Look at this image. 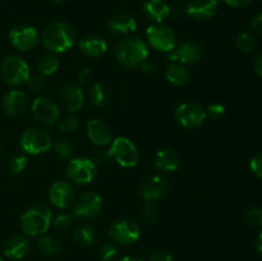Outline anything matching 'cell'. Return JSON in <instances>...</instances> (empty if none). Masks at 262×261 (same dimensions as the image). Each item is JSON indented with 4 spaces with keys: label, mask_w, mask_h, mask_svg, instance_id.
<instances>
[{
    "label": "cell",
    "mask_w": 262,
    "mask_h": 261,
    "mask_svg": "<svg viewBox=\"0 0 262 261\" xmlns=\"http://www.w3.org/2000/svg\"><path fill=\"white\" fill-rule=\"evenodd\" d=\"M37 248L46 256H55L60 252L61 245L58 240L50 235H40L37 241Z\"/></svg>",
    "instance_id": "cell-28"
},
{
    "label": "cell",
    "mask_w": 262,
    "mask_h": 261,
    "mask_svg": "<svg viewBox=\"0 0 262 261\" xmlns=\"http://www.w3.org/2000/svg\"><path fill=\"white\" fill-rule=\"evenodd\" d=\"M141 235L140 227L136 222L128 219H120L113 223L109 229V237L113 242L128 246L137 242Z\"/></svg>",
    "instance_id": "cell-8"
},
{
    "label": "cell",
    "mask_w": 262,
    "mask_h": 261,
    "mask_svg": "<svg viewBox=\"0 0 262 261\" xmlns=\"http://www.w3.org/2000/svg\"><path fill=\"white\" fill-rule=\"evenodd\" d=\"M38 72L42 76H51L59 68V60L55 55H43L38 61Z\"/></svg>",
    "instance_id": "cell-30"
},
{
    "label": "cell",
    "mask_w": 262,
    "mask_h": 261,
    "mask_svg": "<svg viewBox=\"0 0 262 261\" xmlns=\"http://www.w3.org/2000/svg\"><path fill=\"white\" fill-rule=\"evenodd\" d=\"M235 45H237V48L239 49L242 53L251 54L256 49L257 42H256V38L253 37L251 33L242 32L235 37Z\"/></svg>",
    "instance_id": "cell-31"
},
{
    "label": "cell",
    "mask_w": 262,
    "mask_h": 261,
    "mask_svg": "<svg viewBox=\"0 0 262 261\" xmlns=\"http://www.w3.org/2000/svg\"><path fill=\"white\" fill-rule=\"evenodd\" d=\"M118 261H143V260H141V258L138 257H135V256H124V257H122Z\"/></svg>",
    "instance_id": "cell-50"
},
{
    "label": "cell",
    "mask_w": 262,
    "mask_h": 261,
    "mask_svg": "<svg viewBox=\"0 0 262 261\" xmlns=\"http://www.w3.org/2000/svg\"><path fill=\"white\" fill-rule=\"evenodd\" d=\"M96 164L87 158H76L69 161L67 166V176L77 184H87L96 177Z\"/></svg>",
    "instance_id": "cell-9"
},
{
    "label": "cell",
    "mask_w": 262,
    "mask_h": 261,
    "mask_svg": "<svg viewBox=\"0 0 262 261\" xmlns=\"http://www.w3.org/2000/svg\"><path fill=\"white\" fill-rule=\"evenodd\" d=\"M225 4L230 5V7H235V8H242V7H247L250 5L253 0H223Z\"/></svg>",
    "instance_id": "cell-45"
},
{
    "label": "cell",
    "mask_w": 262,
    "mask_h": 261,
    "mask_svg": "<svg viewBox=\"0 0 262 261\" xmlns=\"http://www.w3.org/2000/svg\"><path fill=\"white\" fill-rule=\"evenodd\" d=\"M74 217L76 216H74L73 212H63V214H59L54 219V227L56 229H67V228H69L73 224Z\"/></svg>",
    "instance_id": "cell-36"
},
{
    "label": "cell",
    "mask_w": 262,
    "mask_h": 261,
    "mask_svg": "<svg viewBox=\"0 0 262 261\" xmlns=\"http://www.w3.org/2000/svg\"><path fill=\"white\" fill-rule=\"evenodd\" d=\"M255 71L256 73L258 74V76L261 77L262 78V54H260V55L256 58L255 60Z\"/></svg>",
    "instance_id": "cell-49"
},
{
    "label": "cell",
    "mask_w": 262,
    "mask_h": 261,
    "mask_svg": "<svg viewBox=\"0 0 262 261\" xmlns=\"http://www.w3.org/2000/svg\"><path fill=\"white\" fill-rule=\"evenodd\" d=\"M169 188L168 181L161 176H150L142 179L138 187L140 196L147 202L158 201L163 199Z\"/></svg>",
    "instance_id": "cell-12"
},
{
    "label": "cell",
    "mask_w": 262,
    "mask_h": 261,
    "mask_svg": "<svg viewBox=\"0 0 262 261\" xmlns=\"http://www.w3.org/2000/svg\"><path fill=\"white\" fill-rule=\"evenodd\" d=\"M60 99L67 110H69L72 113H76L83 105V91H82V89L78 84L68 83L61 89Z\"/></svg>",
    "instance_id": "cell-20"
},
{
    "label": "cell",
    "mask_w": 262,
    "mask_h": 261,
    "mask_svg": "<svg viewBox=\"0 0 262 261\" xmlns=\"http://www.w3.org/2000/svg\"><path fill=\"white\" fill-rule=\"evenodd\" d=\"M0 147H2V145H0Z\"/></svg>",
    "instance_id": "cell-54"
},
{
    "label": "cell",
    "mask_w": 262,
    "mask_h": 261,
    "mask_svg": "<svg viewBox=\"0 0 262 261\" xmlns=\"http://www.w3.org/2000/svg\"><path fill=\"white\" fill-rule=\"evenodd\" d=\"M90 101L95 106H105L110 100V91L104 83L96 82L91 86L89 91Z\"/></svg>",
    "instance_id": "cell-27"
},
{
    "label": "cell",
    "mask_w": 262,
    "mask_h": 261,
    "mask_svg": "<svg viewBox=\"0 0 262 261\" xmlns=\"http://www.w3.org/2000/svg\"><path fill=\"white\" fill-rule=\"evenodd\" d=\"M76 31L69 23L56 20L43 30L41 40L49 51L59 54L69 50L76 42Z\"/></svg>",
    "instance_id": "cell-1"
},
{
    "label": "cell",
    "mask_w": 262,
    "mask_h": 261,
    "mask_svg": "<svg viewBox=\"0 0 262 261\" xmlns=\"http://www.w3.org/2000/svg\"><path fill=\"white\" fill-rule=\"evenodd\" d=\"M102 199L96 192H84L77 199L73 207L74 216L89 220L94 219L101 212Z\"/></svg>",
    "instance_id": "cell-11"
},
{
    "label": "cell",
    "mask_w": 262,
    "mask_h": 261,
    "mask_svg": "<svg viewBox=\"0 0 262 261\" xmlns=\"http://www.w3.org/2000/svg\"><path fill=\"white\" fill-rule=\"evenodd\" d=\"M107 28L114 35H129L137 28V20L128 13H117L107 22Z\"/></svg>",
    "instance_id": "cell-21"
},
{
    "label": "cell",
    "mask_w": 262,
    "mask_h": 261,
    "mask_svg": "<svg viewBox=\"0 0 262 261\" xmlns=\"http://www.w3.org/2000/svg\"><path fill=\"white\" fill-rule=\"evenodd\" d=\"M147 42L154 50L160 53H170L176 48L177 37L174 31L164 23H155L146 30Z\"/></svg>",
    "instance_id": "cell-6"
},
{
    "label": "cell",
    "mask_w": 262,
    "mask_h": 261,
    "mask_svg": "<svg viewBox=\"0 0 262 261\" xmlns=\"http://www.w3.org/2000/svg\"><path fill=\"white\" fill-rule=\"evenodd\" d=\"M225 114V107L222 104H211L206 109V117L211 118V119H220L222 117H224Z\"/></svg>",
    "instance_id": "cell-40"
},
{
    "label": "cell",
    "mask_w": 262,
    "mask_h": 261,
    "mask_svg": "<svg viewBox=\"0 0 262 261\" xmlns=\"http://www.w3.org/2000/svg\"><path fill=\"white\" fill-rule=\"evenodd\" d=\"M87 137L90 138L94 145L97 146H106L112 141V132L110 128L107 127L106 123H104L100 119H91L89 120L86 127Z\"/></svg>",
    "instance_id": "cell-19"
},
{
    "label": "cell",
    "mask_w": 262,
    "mask_h": 261,
    "mask_svg": "<svg viewBox=\"0 0 262 261\" xmlns=\"http://www.w3.org/2000/svg\"><path fill=\"white\" fill-rule=\"evenodd\" d=\"M90 76H91V69L84 68L83 71H81V73H79V76H78L79 82H81V83H84V82L90 78Z\"/></svg>",
    "instance_id": "cell-47"
},
{
    "label": "cell",
    "mask_w": 262,
    "mask_h": 261,
    "mask_svg": "<svg viewBox=\"0 0 262 261\" xmlns=\"http://www.w3.org/2000/svg\"><path fill=\"white\" fill-rule=\"evenodd\" d=\"M250 168L256 177L262 178V151L256 154V155L251 159Z\"/></svg>",
    "instance_id": "cell-41"
},
{
    "label": "cell",
    "mask_w": 262,
    "mask_h": 261,
    "mask_svg": "<svg viewBox=\"0 0 262 261\" xmlns=\"http://www.w3.org/2000/svg\"><path fill=\"white\" fill-rule=\"evenodd\" d=\"M110 158L123 168H133L140 160V154L135 143L127 137H117L109 148Z\"/></svg>",
    "instance_id": "cell-7"
},
{
    "label": "cell",
    "mask_w": 262,
    "mask_h": 261,
    "mask_svg": "<svg viewBox=\"0 0 262 261\" xmlns=\"http://www.w3.org/2000/svg\"><path fill=\"white\" fill-rule=\"evenodd\" d=\"M9 41L18 50H32L38 42V33L32 26H17L10 30Z\"/></svg>",
    "instance_id": "cell-14"
},
{
    "label": "cell",
    "mask_w": 262,
    "mask_h": 261,
    "mask_svg": "<svg viewBox=\"0 0 262 261\" xmlns=\"http://www.w3.org/2000/svg\"><path fill=\"white\" fill-rule=\"evenodd\" d=\"M55 3H58V4H61V3H66L67 0H54Z\"/></svg>",
    "instance_id": "cell-51"
},
{
    "label": "cell",
    "mask_w": 262,
    "mask_h": 261,
    "mask_svg": "<svg viewBox=\"0 0 262 261\" xmlns=\"http://www.w3.org/2000/svg\"><path fill=\"white\" fill-rule=\"evenodd\" d=\"M49 199H50L51 204L55 207H58V209H66L74 200L73 187L66 181L55 182L50 187Z\"/></svg>",
    "instance_id": "cell-15"
},
{
    "label": "cell",
    "mask_w": 262,
    "mask_h": 261,
    "mask_svg": "<svg viewBox=\"0 0 262 261\" xmlns=\"http://www.w3.org/2000/svg\"><path fill=\"white\" fill-rule=\"evenodd\" d=\"M27 83L33 91H43V90L46 89V86H48V82H46L45 76H42V74H41V76L30 77Z\"/></svg>",
    "instance_id": "cell-39"
},
{
    "label": "cell",
    "mask_w": 262,
    "mask_h": 261,
    "mask_svg": "<svg viewBox=\"0 0 262 261\" xmlns=\"http://www.w3.org/2000/svg\"><path fill=\"white\" fill-rule=\"evenodd\" d=\"M206 118V109L197 102H184L176 110V120L187 129L200 127Z\"/></svg>",
    "instance_id": "cell-10"
},
{
    "label": "cell",
    "mask_w": 262,
    "mask_h": 261,
    "mask_svg": "<svg viewBox=\"0 0 262 261\" xmlns=\"http://www.w3.org/2000/svg\"><path fill=\"white\" fill-rule=\"evenodd\" d=\"M251 28H252L255 32L262 35V13L261 14L256 15V17L251 20Z\"/></svg>",
    "instance_id": "cell-44"
},
{
    "label": "cell",
    "mask_w": 262,
    "mask_h": 261,
    "mask_svg": "<svg viewBox=\"0 0 262 261\" xmlns=\"http://www.w3.org/2000/svg\"><path fill=\"white\" fill-rule=\"evenodd\" d=\"M159 209L152 204V202H147V204L143 206L142 210V217L145 220V223L147 224H155L156 222L159 220Z\"/></svg>",
    "instance_id": "cell-34"
},
{
    "label": "cell",
    "mask_w": 262,
    "mask_h": 261,
    "mask_svg": "<svg viewBox=\"0 0 262 261\" xmlns=\"http://www.w3.org/2000/svg\"><path fill=\"white\" fill-rule=\"evenodd\" d=\"M143 13L155 23H163L170 15V7L164 0H147L143 4Z\"/></svg>",
    "instance_id": "cell-24"
},
{
    "label": "cell",
    "mask_w": 262,
    "mask_h": 261,
    "mask_svg": "<svg viewBox=\"0 0 262 261\" xmlns=\"http://www.w3.org/2000/svg\"><path fill=\"white\" fill-rule=\"evenodd\" d=\"M169 59L183 66L194 64L201 59V48L194 42H184L171 50Z\"/></svg>",
    "instance_id": "cell-17"
},
{
    "label": "cell",
    "mask_w": 262,
    "mask_h": 261,
    "mask_svg": "<svg viewBox=\"0 0 262 261\" xmlns=\"http://www.w3.org/2000/svg\"><path fill=\"white\" fill-rule=\"evenodd\" d=\"M246 222L248 225L253 228L262 229V209L260 207H252L246 214Z\"/></svg>",
    "instance_id": "cell-35"
},
{
    "label": "cell",
    "mask_w": 262,
    "mask_h": 261,
    "mask_svg": "<svg viewBox=\"0 0 262 261\" xmlns=\"http://www.w3.org/2000/svg\"><path fill=\"white\" fill-rule=\"evenodd\" d=\"M141 68H142V72H145V73H148V74H155L156 73V67L154 66V64L143 63L142 66H141Z\"/></svg>",
    "instance_id": "cell-48"
},
{
    "label": "cell",
    "mask_w": 262,
    "mask_h": 261,
    "mask_svg": "<svg viewBox=\"0 0 262 261\" xmlns=\"http://www.w3.org/2000/svg\"><path fill=\"white\" fill-rule=\"evenodd\" d=\"M53 147L56 156H59V158L63 159V160L69 159L72 156V154H73V146H72V143L68 142L67 140L56 141V142L54 143Z\"/></svg>",
    "instance_id": "cell-32"
},
{
    "label": "cell",
    "mask_w": 262,
    "mask_h": 261,
    "mask_svg": "<svg viewBox=\"0 0 262 261\" xmlns=\"http://www.w3.org/2000/svg\"><path fill=\"white\" fill-rule=\"evenodd\" d=\"M32 114L36 119L45 125H53L59 120V106L49 97H37L32 102Z\"/></svg>",
    "instance_id": "cell-13"
},
{
    "label": "cell",
    "mask_w": 262,
    "mask_h": 261,
    "mask_svg": "<svg viewBox=\"0 0 262 261\" xmlns=\"http://www.w3.org/2000/svg\"><path fill=\"white\" fill-rule=\"evenodd\" d=\"M19 146L25 153L30 154V155H38V154L50 150L53 146V141H51V136L45 129L32 127L22 133Z\"/></svg>",
    "instance_id": "cell-5"
},
{
    "label": "cell",
    "mask_w": 262,
    "mask_h": 261,
    "mask_svg": "<svg viewBox=\"0 0 262 261\" xmlns=\"http://www.w3.org/2000/svg\"><path fill=\"white\" fill-rule=\"evenodd\" d=\"M0 261H3V258H2V257H0Z\"/></svg>",
    "instance_id": "cell-52"
},
{
    "label": "cell",
    "mask_w": 262,
    "mask_h": 261,
    "mask_svg": "<svg viewBox=\"0 0 262 261\" xmlns=\"http://www.w3.org/2000/svg\"><path fill=\"white\" fill-rule=\"evenodd\" d=\"M27 96L25 92L19 91V90H12L3 99V109H4L5 114L10 115V117L23 114L27 109Z\"/></svg>",
    "instance_id": "cell-18"
},
{
    "label": "cell",
    "mask_w": 262,
    "mask_h": 261,
    "mask_svg": "<svg viewBox=\"0 0 262 261\" xmlns=\"http://www.w3.org/2000/svg\"><path fill=\"white\" fill-rule=\"evenodd\" d=\"M148 56V48L140 37L123 38L115 49L117 61L124 68H136L142 66Z\"/></svg>",
    "instance_id": "cell-2"
},
{
    "label": "cell",
    "mask_w": 262,
    "mask_h": 261,
    "mask_svg": "<svg viewBox=\"0 0 262 261\" xmlns=\"http://www.w3.org/2000/svg\"><path fill=\"white\" fill-rule=\"evenodd\" d=\"M217 7V0H188L186 13L196 20H206L214 17Z\"/></svg>",
    "instance_id": "cell-16"
},
{
    "label": "cell",
    "mask_w": 262,
    "mask_h": 261,
    "mask_svg": "<svg viewBox=\"0 0 262 261\" xmlns=\"http://www.w3.org/2000/svg\"><path fill=\"white\" fill-rule=\"evenodd\" d=\"M255 250L258 255L262 256V229L255 240Z\"/></svg>",
    "instance_id": "cell-46"
},
{
    "label": "cell",
    "mask_w": 262,
    "mask_h": 261,
    "mask_svg": "<svg viewBox=\"0 0 262 261\" xmlns=\"http://www.w3.org/2000/svg\"><path fill=\"white\" fill-rule=\"evenodd\" d=\"M51 224V211L45 206H33L20 216V228L30 237L43 235Z\"/></svg>",
    "instance_id": "cell-3"
},
{
    "label": "cell",
    "mask_w": 262,
    "mask_h": 261,
    "mask_svg": "<svg viewBox=\"0 0 262 261\" xmlns=\"http://www.w3.org/2000/svg\"><path fill=\"white\" fill-rule=\"evenodd\" d=\"M150 261H174V258L166 251H156L150 256Z\"/></svg>",
    "instance_id": "cell-42"
},
{
    "label": "cell",
    "mask_w": 262,
    "mask_h": 261,
    "mask_svg": "<svg viewBox=\"0 0 262 261\" xmlns=\"http://www.w3.org/2000/svg\"><path fill=\"white\" fill-rule=\"evenodd\" d=\"M178 156L170 148H161L155 156L156 168L163 171H176L178 169Z\"/></svg>",
    "instance_id": "cell-25"
},
{
    "label": "cell",
    "mask_w": 262,
    "mask_h": 261,
    "mask_svg": "<svg viewBox=\"0 0 262 261\" xmlns=\"http://www.w3.org/2000/svg\"><path fill=\"white\" fill-rule=\"evenodd\" d=\"M189 76L191 74H189L187 67L179 63L171 64L165 72V77L168 82H170L171 84H176V86H184L189 81Z\"/></svg>",
    "instance_id": "cell-26"
},
{
    "label": "cell",
    "mask_w": 262,
    "mask_h": 261,
    "mask_svg": "<svg viewBox=\"0 0 262 261\" xmlns=\"http://www.w3.org/2000/svg\"><path fill=\"white\" fill-rule=\"evenodd\" d=\"M96 238V232L91 225H79L74 232V240L82 246H91Z\"/></svg>",
    "instance_id": "cell-29"
},
{
    "label": "cell",
    "mask_w": 262,
    "mask_h": 261,
    "mask_svg": "<svg viewBox=\"0 0 262 261\" xmlns=\"http://www.w3.org/2000/svg\"><path fill=\"white\" fill-rule=\"evenodd\" d=\"M27 166V159L25 155H15L10 159L9 169L13 174H19Z\"/></svg>",
    "instance_id": "cell-37"
},
{
    "label": "cell",
    "mask_w": 262,
    "mask_h": 261,
    "mask_svg": "<svg viewBox=\"0 0 262 261\" xmlns=\"http://www.w3.org/2000/svg\"><path fill=\"white\" fill-rule=\"evenodd\" d=\"M79 127V120L76 115H68V117L63 118V119L59 122V130L64 133H72L74 130L78 129Z\"/></svg>",
    "instance_id": "cell-33"
},
{
    "label": "cell",
    "mask_w": 262,
    "mask_h": 261,
    "mask_svg": "<svg viewBox=\"0 0 262 261\" xmlns=\"http://www.w3.org/2000/svg\"><path fill=\"white\" fill-rule=\"evenodd\" d=\"M30 250V242L23 235H13L5 242L4 255L13 260H20L27 255Z\"/></svg>",
    "instance_id": "cell-23"
},
{
    "label": "cell",
    "mask_w": 262,
    "mask_h": 261,
    "mask_svg": "<svg viewBox=\"0 0 262 261\" xmlns=\"http://www.w3.org/2000/svg\"><path fill=\"white\" fill-rule=\"evenodd\" d=\"M0 76L3 81L13 87L22 86L30 79V67L27 61L18 55H9L0 64Z\"/></svg>",
    "instance_id": "cell-4"
},
{
    "label": "cell",
    "mask_w": 262,
    "mask_h": 261,
    "mask_svg": "<svg viewBox=\"0 0 262 261\" xmlns=\"http://www.w3.org/2000/svg\"><path fill=\"white\" fill-rule=\"evenodd\" d=\"M110 159V154H109V150H99L96 154H95V160L96 163H106L107 160Z\"/></svg>",
    "instance_id": "cell-43"
},
{
    "label": "cell",
    "mask_w": 262,
    "mask_h": 261,
    "mask_svg": "<svg viewBox=\"0 0 262 261\" xmlns=\"http://www.w3.org/2000/svg\"><path fill=\"white\" fill-rule=\"evenodd\" d=\"M260 2H261V3H262V0H260Z\"/></svg>",
    "instance_id": "cell-53"
},
{
    "label": "cell",
    "mask_w": 262,
    "mask_h": 261,
    "mask_svg": "<svg viewBox=\"0 0 262 261\" xmlns=\"http://www.w3.org/2000/svg\"><path fill=\"white\" fill-rule=\"evenodd\" d=\"M99 252L102 261H112L118 256V248L117 246L113 245V243H104V245L100 247Z\"/></svg>",
    "instance_id": "cell-38"
},
{
    "label": "cell",
    "mask_w": 262,
    "mask_h": 261,
    "mask_svg": "<svg viewBox=\"0 0 262 261\" xmlns=\"http://www.w3.org/2000/svg\"><path fill=\"white\" fill-rule=\"evenodd\" d=\"M79 50L90 58H99L106 53L107 44L100 36L90 35L79 41Z\"/></svg>",
    "instance_id": "cell-22"
}]
</instances>
